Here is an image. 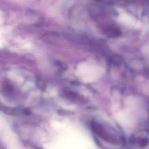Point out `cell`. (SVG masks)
Wrapping results in <instances>:
<instances>
[{"label":"cell","instance_id":"cell-1","mask_svg":"<svg viewBox=\"0 0 149 149\" xmlns=\"http://www.w3.org/2000/svg\"><path fill=\"white\" fill-rule=\"evenodd\" d=\"M91 126L94 132L104 140L115 144H119V140L108 133V132H107V130L101 125L96 122H93L92 123Z\"/></svg>","mask_w":149,"mask_h":149}]
</instances>
